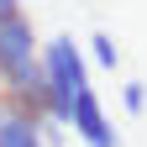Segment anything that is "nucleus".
Wrapping results in <instances>:
<instances>
[{
	"label": "nucleus",
	"instance_id": "1",
	"mask_svg": "<svg viewBox=\"0 0 147 147\" xmlns=\"http://www.w3.org/2000/svg\"><path fill=\"white\" fill-rule=\"evenodd\" d=\"M37 63H42V79H47V121L53 126H68V105L79 89H89V58L84 47L74 42L68 32L47 37L37 47Z\"/></svg>",
	"mask_w": 147,
	"mask_h": 147
},
{
	"label": "nucleus",
	"instance_id": "2",
	"mask_svg": "<svg viewBox=\"0 0 147 147\" xmlns=\"http://www.w3.org/2000/svg\"><path fill=\"white\" fill-rule=\"evenodd\" d=\"M37 26L26 16H11V21H0V89L16 84L26 68H37Z\"/></svg>",
	"mask_w": 147,
	"mask_h": 147
},
{
	"label": "nucleus",
	"instance_id": "3",
	"mask_svg": "<svg viewBox=\"0 0 147 147\" xmlns=\"http://www.w3.org/2000/svg\"><path fill=\"white\" fill-rule=\"evenodd\" d=\"M68 126H74V137H79L84 147H121V131L110 126V116H105V105H100L95 89H79V95H74Z\"/></svg>",
	"mask_w": 147,
	"mask_h": 147
},
{
	"label": "nucleus",
	"instance_id": "4",
	"mask_svg": "<svg viewBox=\"0 0 147 147\" xmlns=\"http://www.w3.org/2000/svg\"><path fill=\"white\" fill-rule=\"evenodd\" d=\"M0 147H47L42 121L26 116L21 105H11L5 95H0Z\"/></svg>",
	"mask_w": 147,
	"mask_h": 147
},
{
	"label": "nucleus",
	"instance_id": "5",
	"mask_svg": "<svg viewBox=\"0 0 147 147\" xmlns=\"http://www.w3.org/2000/svg\"><path fill=\"white\" fill-rule=\"evenodd\" d=\"M95 68H105V74H116V63H121V47H116V37L110 32H95L89 37V53H84Z\"/></svg>",
	"mask_w": 147,
	"mask_h": 147
},
{
	"label": "nucleus",
	"instance_id": "6",
	"mask_svg": "<svg viewBox=\"0 0 147 147\" xmlns=\"http://www.w3.org/2000/svg\"><path fill=\"white\" fill-rule=\"evenodd\" d=\"M121 105L131 110V116H142V110H147V84H142V79H131V84L121 89Z\"/></svg>",
	"mask_w": 147,
	"mask_h": 147
},
{
	"label": "nucleus",
	"instance_id": "7",
	"mask_svg": "<svg viewBox=\"0 0 147 147\" xmlns=\"http://www.w3.org/2000/svg\"><path fill=\"white\" fill-rule=\"evenodd\" d=\"M11 16H26V11H21V0H0V21H11Z\"/></svg>",
	"mask_w": 147,
	"mask_h": 147
}]
</instances>
